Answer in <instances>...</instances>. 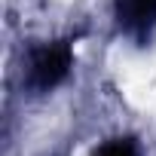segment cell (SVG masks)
<instances>
[{"label":"cell","mask_w":156,"mask_h":156,"mask_svg":"<svg viewBox=\"0 0 156 156\" xmlns=\"http://www.w3.org/2000/svg\"><path fill=\"white\" fill-rule=\"evenodd\" d=\"M126 22L138 31V37H144L156 22V0H126Z\"/></svg>","instance_id":"2"},{"label":"cell","mask_w":156,"mask_h":156,"mask_svg":"<svg viewBox=\"0 0 156 156\" xmlns=\"http://www.w3.org/2000/svg\"><path fill=\"white\" fill-rule=\"evenodd\" d=\"M67 70H70V46L67 43L43 46L34 52V61H31V83L37 89H49L58 80H64Z\"/></svg>","instance_id":"1"},{"label":"cell","mask_w":156,"mask_h":156,"mask_svg":"<svg viewBox=\"0 0 156 156\" xmlns=\"http://www.w3.org/2000/svg\"><path fill=\"white\" fill-rule=\"evenodd\" d=\"M95 156H138V147L132 138H113L95 150Z\"/></svg>","instance_id":"3"}]
</instances>
